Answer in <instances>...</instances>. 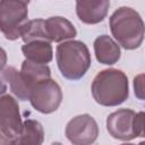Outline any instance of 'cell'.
<instances>
[{"label": "cell", "instance_id": "obj_1", "mask_svg": "<svg viewBox=\"0 0 145 145\" xmlns=\"http://www.w3.org/2000/svg\"><path fill=\"white\" fill-rule=\"evenodd\" d=\"M91 92L94 101L103 106H117L129 96L127 75L116 68L101 70L93 79Z\"/></svg>", "mask_w": 145, "mask_h": 145}, {"label": "cell", "instance_id": "obj_2", "mask_svg": "<svg viewBox=\"0 0 145 145\" xmlns=\"http://www.w3.org/2000/svg\"><path fill=\"white\" fill-rule=\"evenodd\" d=\"M112 36L126 50H135L143 43L145 23L140 15L130 7H119L109 18Z\"/></svg>", "mask_w": 145, "mask_h": 145}, {"label": "cell", "instance_id": "obj_3", "mask_svg": "<svg viewBox=\"0 0 145 145\" xmlns=\"http://www.w3.org/2000/svg\"><path fill=\"white\" fill-rule=\"evenodd\" d=\"M56 59L62 77L69 80L83 78L92 65L87 45L76 40L61 42L57 46Z\"/></svg>", "mask_w": 145, "mask_h": 145}, {"label": "cell", "instance_id": "obj_4", "mask_svg": "<svg viewBox=\"0 0 145 145\" xmlns=\"http://www.w3.org/2000/svg\"><path fill=\"white\" fill-rule=\"evenodd\" d=\"M27 3L23 0L0 1V28L3 36L15 41L22 35L24 25L28 22Z\"/></svg>", "mask_w": 145, "mask_h": 145}, {"label": "cell", "instance_id": "obj_5", "mask_svg": "<svg viewBox=\"0 0 145 145\" xmlns=\"http://www.w3.org/2000/svg\"><path fill=\"white\" fill-rule=\"evenodd\" d=\"M22 129L23 121L17 100L9 94H2L0 97V144L16 145Z\"/></svg>", "mask_w": 145, "mask_h": 145}, {"label": "cell", "instance_id": "obj_6", "mask_svg": "<svg viewBox=\"0 0 145 145\" xmlns=\"http://www.w3.org/2000/svg\"><path fill=\"white\" fill-rule=\"evenodd\" d=\"M62 101L60 85L52 78L39 82L31 92V105L43 114H49L58 110Z\"/></svg>", "mask_w": 145, "mask_h": 145}, {"label": "cell", "instance_id": "obj_7", "mask_svg": "<svg viewBox=\"0 0 145 145\" xmlns=\"http://www.w3.org/2000/svg\"><path fill=\"white\" fill-rule=\"evenodd\" d=\"M65 135L67 139L75 145L93 144L99 136V126L95 119L87 114H79L68 121Z\"/></svg>", "mask_w": 145, "mask_h": 145}, {"label": "cell", "instance_id": "obj_8", "mask_svg": "<svg viewBox=\"0 0 145 145\" xmlns=\"http://www.w3.org/2000/svg\"><path fill=\"white\" fill-rule=\"evenodd\" d=\"M136 112L131 109H119L110 113L106 118V130L114 139L129 142L136 138L134 119Z\"/></svg>", "mask_w": 145, "mask_h": 145}, {"label": "cell", "instance_id": "obj_9", "mask_svg": "<svg viewBox=\"0 0 145 145\" xmlns=\"http://www.w3.org/2000/svg\"><path fill=\"white\" fill-rule=\"evenodd\" d=\"M78 19L87 25L101 23L108 15L110 0H75Z\"/></svg>", "mask_w": 145, "mask_h": 145}, {"label": "cell", "instance_id": "obj_10", "mask_svg": "<svg viewBox=\"0 0 145 145\" xmlns=\"http://www.w3.org/2000/svg\"><path fill=\"white\" fill-rule=\"evenodd\" d=\"M45 31L48 40L57 43L72 40L77 35V31L72 23L61 16H53L45 19Z\"/></svg>", "mask_w": 145, "mask_h": 145}, {"label": "cell", "instance_id": "obj_11", "mask_svg": "<svg viewBox=\"0 0 145 145\" xmlns=\"http://www.w3.org/2000/svg\"><path fill=\"white\" fill-rule=\"evenodd\" d=\"M93 48L96 60L102 65H114L121 57L119 44L105 34L100 35L94 40Z\"/></svg>", "mask_w": 145, "mask_h": 145}, {"label": "cell", "instance_id": "obj_12", "mask_svg": "<svg viewBox=\"0 0 145 145\" xmlns=\"http://www.w3.org/2000/svg\"><path fill=\"white\" fill-rule=\"evenodd\" d=\"M22 52L27 60L46 65L53 59V49L51 42L45 40H35L25 43L22 46Z\"/></svg>", "mask_w": 145, "mask_h": 145}, {"label": "cell", "instance_id": "obj_13", "mask_svg": "<svg viewBox=\"0 0 145 145\" xmlns=\"http://www.w3.org/2000/svg\"><path fill=\"white\" fill-rule=\"evenodd\" d=\"M20 75H22L25 84L32 92L33 87L39 82L51 78V69L49 68L48 65L37 63V62H33L31 60L25 59L22 62Z\"/></svg>", "mask_w": 145, "mask_h": 145}, {"label": "cell", "instance_id": "obj_14", "mask_svg": "<svg viewBox=\"0 0 145 145\" xmlns=\"http://www.w3.org/2000/svg\"><path fill=\"white\" fill-rule=\"evenodd\" d=\"M1 78L2 82L8 83L9 88L11 93L20 101H29L31 97V91L25 84L20 71H18L15 67L8 66L3 67L1 70Z\"/></svg>", "mask_w": 145, "mask_h": 145}, {"label": "cell", "instance_id": "obj_15", "mask_svg": "<svg viewBox=\"0 0 145 145\" xmlns=\"http://www.w3.org/2000/svg\"><path fill=\"white\" fill-rule=\"evenodd\" d=\"M44 140L43 126L34 119H26L23 122L22 133L16 145H41Z\"/></svg>", "mask_w": 145, "mask_h": 145}, {"label": "cell", "instance_id": "obj_16", "mask_svg": "<svg viewBox=\"0 0 145 145\" xmlns=\"http://www.w3.org/2000/svg\"><path fill=\"white\" fill-rule=\"evenodd\" d=\"M20 37L24 41V43H28V42H32L35 40L49 41L46 31H45V19L36 18L33 20H28L22 29Z\"/></svg>", "mask_w": 145, "mask_h": 145}, {"label": "cell", "instance_id": "obj_17", "mask_svg": "<svg viewBox=\"0 0 145 145\" xmlns=\"http://www.w3.org/2000/svg\"><path fill=\"white\" fill-rule=\"evenodd\" d=\"M133 87L135 96L140 101H145V72L134 77Z\"/></svg>", "mask_w": 145, "mask_h": 145}, {"label": "cell", "instance_id": "obj_18", "mask_svg": "<svg viewBox=\"0 0 145 145\" xmlns=\"http://www.w3.org/2000/svg\"><path fill=\"white\" fill-rule=\"evenodd\" d=\"M134 129L136 137L145 138V112H137L134 119Z\"/></svg>", "mask_w": 145, "mask_h": 145}, {"label": "cell", "instance_id": "obj_19", "mask_svg": "<svg viewBox=\"0 0 145 145\" xmlns=\"http://www.w3.org/2000/svg\"><path fill=\"white\" fill-rule=\"evenodd\" d=\"M23 1H25V2H26V3H27V5H28V3H29V1H31V0H23Z\"/></svg>", "mask_w": 145, "mask_h": 145}]
</instances>
